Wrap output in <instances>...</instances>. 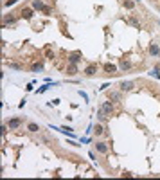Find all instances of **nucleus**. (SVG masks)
<instances>
[{
  "label": "nucleus",
  "mask_w": 160,
  "mask_h": 180,
  "mask_svg": "<svg viewBox=\"0 0 160 180\" xmlns=\"http://www.w3.org/2000/svg\"><path fill=\"white\" fill-rule=\"evenodd\" d=\"M32 9H36V11H43V13H51V7L45 6L43 0H32Z\"/></svg>",
  "instance_id": "f257e3e1"
},
{
  "label": "nucleus",
  "mask_w": 160,
  "mask_h": 180,
  "mask_svg": "<svg viewBox=\"0 0 160 180\" xmlns=\"http://www.w3.org/2000/svg\"><path fill=\"white\" fill-rule=\"evenodd\" d=\"M133 88H135V83H133V81H121V83H119V90H121V92H131Z\"/></svg>",
  "instance_id": "f03ea898"
},
{
  "label": "nucleus",
  "mask_w": 160,
  "mask_h": 180,
  "mask_svg": "<svg viewBox=\"0 0 160 180\" xmlns=\"http://www.w3.org/2000/svg\"><path fill=\"white\" fill-rule=\"evenodd\" d=\"M95 150H97V153H102V155H106V153H108V142L97 141V142H95Z\"/></svg>",
  "instance_id": "7ed1b4c3"
},
{
  "label": "nucleus",
  "mask_w": 160,
  "mask_h": 180,
  "mask_svg": "<svg viewBox=\"0 0 160 180\" xmlns=\"http://www.w3.org/2000/svg\"><path fill=\"white\" fill-rule=\"evenodd\" d=\"M101 110H102V112H104V114H106V115L110 117V115L113 114V101H112V103H110V101L102 103V105H101Z\"/></svg>",
  "instance_id": "20e7f679"
},
{
  "label": "nucleus",
  "mask_w": 160,
  "mask_h": 180,
  "mask_svg": "<svg viewBox=\"0 0 160 180\" xmlns=\"http://www.w3.org/2000/svg\"><path fill=\"white\" fill-rule=\"evenodd\" d=\"M108 99L110 101H121L122 99V92H121V90H108Z\"/></svg>",
  "instance_id": "39448f33"
},
{
  "label": "nucleus",
  "mask_w": 160,
  "mask_h": 180,
  "mask_svg": "<svg viewBox=\"0 0 160 180\" xmlns=\"http://www.w3.org/2000/svg\"><path fill=\"white\" fill-rule=\"evenodd\" d=\"M20 126H22V119H18V117L9 119V121H8V128H11V130H18Z\"/></svg>",
  "instance_id": "423d86ee"
},
{
  "label": "nucleus",
  "mask_w": 160,
  "mask_h": 180,
  "mask_svg": "<svg viewBox=\"0 0 160 180\" xmlns=\"http://www.w3.org/2000/svg\"><path fill=\"white\" fill-rule=\"evenodd\" d=\"M95 72H97V67H95V65H88L87 69L83 70V74H85L87 78H94V76H95Z\"/></svg>",
  "instance_id": "0eeeda50"
},
{
  "label": "nucleus",
  "mask_w": 160,
  "mask_h": 180,
  "mask_svg": "<svg viewBox=\"0 0 160 180\" xmlns=\"http://www.w3.org/2000/svg\"><path fill=\"white\" fill-rule=\"evenodd\" d=\"M119 67H121V70H130L131 69V61L130 59H124V58H121V59H119Z\"/></svg>",
  "instance_id": "6e6552de"
},
{
  "label": "nucleus",
  "mask_w": 160,
  "mask_h": 180,
  "mask_svg": "<svg viewBox=\"0 0 160 180\" xmlns=\"http://www.w3.org/2000/svg\"><path fill=\"white\" fill-rule=\"evenodd\" d=\"M20 14H22V18H25V20H31L32 18V7H23L22 11H20Z\"/></svg>",
  "instance_id": "1a4fd4ad"
},
{
  "label": "nucleus",
  "mask_w": 160,
  "mask_h": 180,
  "mask_svg": "<svg viewBox=\"0 0 160 180\" xmlns=\"http://www.w3.org/2000/svg\"><path fill=\"white\" fill-rule=\"evenodd\" d=\"M16 22V16L13 13L11 14H6V16H4V18H2V23H4V25H9V23H15Z\"/></svg>",
  "instance_id": "9d476101"
},
{
  "label": "nucleus",
  "mask_w": 160,
  "mask_h": 180,
  "mask_svg": "<svg viewBox=\"0 0 160 180\" xmlns=\"http://www.w3.org/2000/svg\"><path fill=\"white\" fill-rule=\"evenodd\" d=\"M148 52H149V56H158V54H160V47L157 45V43H151V45H149V49H148Z\"/></svg>",
  "instance_id": "9b49d317"
},
{
  "label": "nucleus",
  "mask_w": 160,
  "mask_h": 180,
  "mask_svg": "<svg viewBox=\"0 0 160 180\" xmlns=\"http://www.w3.org/2000/svg\"><path fill=\"white\" fill-rule=\"evenodd\" d=\"M76 74H78V65H76V63H68L67 76H76Z\"/></svg>",
  "instance_id": "f8f14e48"
},
{
  "label": "nucleus",
  "mask_w": 160,
  "mask_h": 180,
  "mask_svg": "<svg viewBox=\"0 0 160 180\" xmlns=\"http://www.w3.org/2000/svg\"><path fill=\"white\" fill-rule=\"evenodd\" d=\"M104 72L106 74H117V67L113 63H106L104 65Z\"/></svg>",
  "instance_id": "ddd939ff"
},
{
  "label": "nucleus",
  "mask_w": 160,
  "mask_h": 180,
  "mask_svg": "<svg viewBox=\"0 0 160 180\" xmlns=\"http://www.w3.org/2000/svg\"><path fill=\"white\" fill-rule=\"evenodd\" d=\"M79 61H81V56L78 54V52H74V54L68 56V63H76V65H78Z\"/></svg>",
  "instance_id": "4468645a"
},
{
  "label": "nucleus",
  "mask_w": 160,
  "mask_h": 180,
  "mask_svg": "<svg viewBox=\"0 0 160 180\" xmlns=\"http://www.w3.org/2000/svg\"><path fill=\"white\" fill-rule=\"evenodd\" d=\"M92 131H94V135H95V137H101L102 133H104V128H102L101 124H95V126H94V130H92Z\"/></svg>",
  "instance_id": "2eb2a0df"
},
{
  "label": "nucleus",
  "mask_w": 160,
  "mask_h": 180,
  "mask_svg": "<svg viewBox=\"0 0 160 180\" xmlns=\"http://www.w3.org/2000/svg\"><path fill=\"white\" fill-rule=\"evenodd\" d=\"M27 130H29L31 133H38V131H40V126H38L36 122H29V124H27Z\"/></svg>",
  "instance_id": "dca6fc26"
},
{
  "label": "nucleus",
  "mask_w": 160,
  "mask_h": 180,
  "mask_svg": "<svg viewBox=\"0 0 160 180\" xmlns=\"http://www.w3.org/2000/svg\"><path fill=\"white\" fill-rule=\"evenodd\" d=\"M122 6H124V9L131 11V9L135 7V2H133V0H124V2H122Z\"/></svg>",
  "instance_id": "f3484780"
},
{
  "label": "nucleus",
  "mask_w": 160,
  "mask_h": 180,
  "mask_svg": "<svg viewBox=\"0 0 160 180\" xmlns=\"http://www.w3.org/2000/svg\"><path fill=\"white\" fill-rule=\"evenodd\" d=\"M31 70L32 72H42L43 70V63H34L32 67H31Z\"/></svg>",
  "instance_id": "a211bd4d"
},
{
  "label": "nucleus",
  "mask_w": 160,
  "mask_h": 180,
  "mask_svg": "<svg viewBox=\"0 0 160 180\" xmlns=\"http://www.w3.org/2000/svg\"><path fill=\"white\" fill-rule=\"evenodd\" d=\"M97 119H99V121H102V122H104V121H106V119H108V115H106V114H104V112H102V110H101V108H99V112H97Z\"/></svg>",
  "instance_id": "6ab92c4d"
},
{
  "label": "nucleus",
  "mask_w": 160,
  "mask_h": 180,
  "mask_svg": "<svg viewBox=\"0 0 160 180\" xmlns=\"http://www.w3.org/2000/svg\"><path fill=\"white\" fill-rule=\"evenodd\" d=\"M9 67H11V69H15V70H23V67L20 63H13V61H9Z\"/></svg>",
  "instance_id": "aec40b11"
},
{
  "label": "nucleus",
  "mask_w": 160,
  "mask_h": 180,
  "mask_svg": "<svg viewBox=\"0 0 160 180\" xmlns=\"http://www.w3.org/2000/svg\"><path fill=\"white\" fill-rule=\"evenodd\" d=\"M128 23H131V25H135V27H140V23H138V22L135 20L133 16H130V18H128Z\"/></svg>",
  "instance_id": "412c9836"
},
{
  "label": "nucleus",
  "mask_w": 160,
  "mask_h": 180,
  "mask_svg": "<svg viewBox=\"0 0 160 180\" xmlns=\"http://www.w3.org/2000/svg\"><path fill=\"white\" fill-rule=\"evenodd\" d=\"M16 2H18V0H6V2H4V7H11V6H15Z\"/></svg>",
  "instance_id": "4be33fe9"
},
{
  "label": "nucleus",
  "mask_w": 160,
  "mask_h": 180,
  "mask_svg": "<svg viewBox=\"0 0 160 180\" xmlns=\"http://www.w3.org/2000/svg\"><path fill=\"white\" fill-rule=\"evenodd\" d=\"M157 9H158V11H160V7H157Z\"/></svg>",
  "instance_id": "5701e85b"
}]
</instances>
